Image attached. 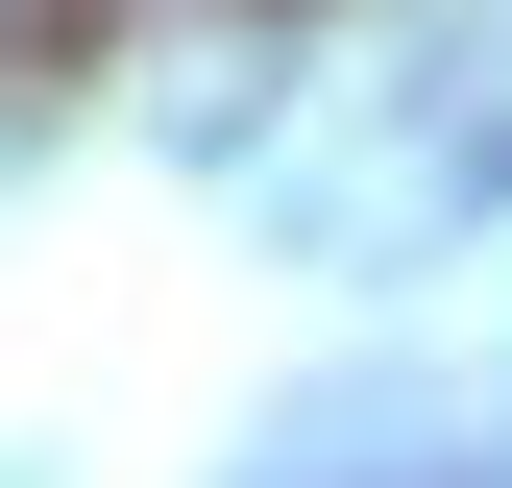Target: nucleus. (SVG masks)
<instances>
[{
	"label": "nucleus",
	"mask_w": 512,
	"mask_h": 488,
	"mask_svg": "<svg viewBox=\"0 0 512 488\" xmlns=\"http://www.w3.org/2000/svg\"><path fill=\"white\" fill-rule=\"evenodd\" d=\"M25 25H49V0H0V49H25Z\"/></svg>",
	"instance_id": "f257e3e1"
}]
</instances>
